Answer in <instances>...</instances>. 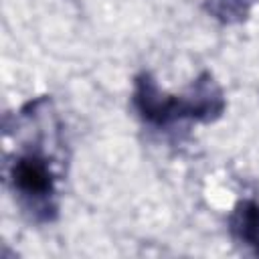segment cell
<instances>
[{
	"mask_svg": "<svg viewBox=\"0 0 259 259\" xmlns=\"http://www.w3.org/2000/svg\"><path fill=\"white\" fill-rule=\"evenodd\" d=\"M229 2H235L237 4V2H243V0H229Z\"/></svg>",
	"mask_w": 259,
	"mask_h": 259,
	"instance_id": "cell-4",
	"label": "cell"
},
{
	"mask_svg": "<svg viewBox=\"0 0 259 259\" xmlns=\"http://www.w3.org/2000/svg\"><path fill=\"white\" fill-rule=\"evenodd\" d=\"M134 107L154 127H168L176 121H214L225 111V97L210 73H202L188 93L166 95L150 73H140L134 83Z\"/></svg>",
	"mask_w": 259,
	"mask_h": 259,
	"instance_id": "cell-1",
	"label": "cell"
},
{
	"mask_svg": "<svg viewBox=\"0 0 259 259\" xmlns=\"http://www.w3.org/2000/svg\"><path fill=\"white\" fill-rule=\"evenodd\" d=\"M229 231L239 245L259 255V202L253 198L239 200L229 217Z\"/></svg>",
	"mask_w": 259,
	"mask_h": 259,
	"instance_id": "cell-3",
	"label": "cell"
},
{
	"mask_svg": "<svg viewBox=\"0 0 259 259\" xmlns=\"http://www.w3.org/2000/svg\"><path fill=\"white\" fill-rule=\"evenodd\" d=\"M10 182L26 210L36 221H53L57 214V174L53 162L40 150H26L10 164Z\"/></svg>",
	"mask_w": 259,
	"mask_h": 259,
	"instance_id": "cell-2",
	"label": "cell"
}]
</instances>
